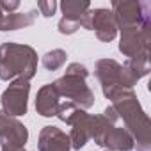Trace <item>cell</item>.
I'll return each mask as SVG.
<instances>
[{
  "label": "cell",
  "instance_id": "obj_1",
  "mask_svg": "<svg viewBox=\"0 0 151 151\" xmlns=\"http://www.w3.org/2000/svg\"><path fill=\"white\" fill-rule=\"evenodd\" d=\"M107 100L112 101L124 128L133 137L137 151H151V123L133 89H116L107 96Z\"/></svg>",
  "mask_w": 151,
  "mask_h": 151
},
{
  "label": "cell",
  "instance_id": "obj_2",
  "mask_svg": "<svg viewBox=\"0 0 151 151\" xmlns=\"http://www.w3.org/2000/svg\"><path fill=\"white\" fill-rule=\"evenodd\" d=\"M37 71V52L29 45L2 43L0 45V80H32Z\"/></svg>",
  "mask_w": 151,
  "mask_h": 151
},
{
  "label": "cell",
  "instance_id": "obj_3",
  "mask_svg": "<svg viewBox=\"0 0 151 151\" xmlns=\"http://www.w3.org/2000/svg\"><path fill=\"white\" fill-rule=\"evenodd\" d=\"M89 75V69L80 62H71L66 68V73L60 78H57L52 86L55 87L57 94L60 98H66V101L73 103L82 110H87L94 105V93L87 86L86 78Z\"/></svg>",
  "mask_w": 151,
  "mask_h": 151
},
{
  "label": "cell",
  "instance_id": "obj_4",
  "mask_svg": "<svg viewBox=\"0 0 151 151\" xmlns=\"http://www.w3.org/2000/svg\"><path fill=\"white\" fill-rule=\"evenodd\" d=\"M55 117H59L62 123L71 126V133L68 135L71 149L80 151L87 144V140L91 139V119H93V116L87 114L86 110L78 109V107H75L69 101H64L59 105Z\"/></svg>",
  "mask_w": 151,
  "mask_h": 151
},
{
  "label": "cell",
  "instance_id": "obj_5",
  "mask_svg": "<svg viewBox=\"0 0 151 151\" xmlns=\"http://www.w3.org/2000/svg\"><path fill=\"white\" fill-rule=\"evenodd\" d=\"M110 11L117 30L151 23V4L146 0H114Z\"/></svg>",
  "mask_w": 151,
  "mask_h": 151
},
{
  "label": "cell",
  "instance_id": "obj_6",
  "mask_svg": "<svg viewBox=\"0 0 151 151\" xmlns=\"http://www.w3.org/2000/svg\"><path fill=\"white\" fill-rule=\"evenodd\" d=\"M80 27L87 30H94L96 37L103 43H110L117 37V25L114 20V14L110 9L98 7V9H89L84 13L80 18Z\"/></svg>",
  "mask_w": 151,
  "mask_h": 151
},
{
  "label": "cell",
  "instance_id": "obj_7",
  "mask_svg": "<svg viewBox=\"0 0 151 151\" xmlns=\"http://www.w3.org/2000/svg\"><path fill=\"white\" fill-rule=\"evenodd\" d=\"M29 93H30V82L23 78H14L7 86V89L0 96L2 112L11 117H20L27 114L29 109Z\"/></svg>",
  "mask_w": 151,
  "mask_h": 151
},
{
  "label": "cell",
  "instance_id": "obj_8",
  "mask_svg": "<svg viewBox=\"0 0 151 151\" xmlns=\"http://www.w3.org/2000/svg\"><path fill=\"white\" fill-rule=\"evenodd\" d=\"M149 45H151V23L121 29L119 52L124 57L132 59L140 53H149Z\"/></svg>",
  "mask_w": 151,
  "mask_h": 151
},
{
  "label": "cell",
  "instance_id": "obj_9",
  "mask_svg": "<svg viewBox=\"0 0 151 151\" xmlns=\"http://www.w3.org/2000/svg\"><path fill=\"white\" fill-rule=\"evenodd\" d=\"M29 140V130L22 121L0 110V147L2 151H23Z\"/></svg>",
  "mask_w": 151,
  "mask_h": 151
},
{
  "label": "cell",
  "instance_id": "obj_10",
  "mask_svg": "<svg viewBox=\"0 0 151 151\" xmlns=\"http://www.w3.org/2000/svg\"><path fill=\"white\" fill-rule=\"evenodd\" d=\"M121 69L123 66L114 59H100L94 64V75L101 84L103 96L107 98L116 89H124L121 82Z\"/></svg>",
  "mask_w": 151,
  "mask_h": 151
},
{
  "label": "cell",
  "instance_id": "obj_11",
  "mask_svg": "<svg viewBox=\"0 0 151 151\" xmlns=\"http://www.w3.org/2000/svg\"><path fill=\"white\" fill-rule=\"evenodd\" d=\"M121 82L124 89H133V86H137V82L140 78H144L151 69L149 64V53H140L137 57L128 59L124 64H121Z\"/></svg>",
  "mask_w": 151,
  "mask_h": 151
},
{
  "label": "cell",
  "instance_id": "obj_12",
  "mask_svg": "<svg viewBox=\"0 0 151 151\" xmlns=\"http://www.w3.org/2000/svg\"><path fill=\"white\" fill-rule=\"evenodd\" d=\"M37 149L39 151H69V137L57 126H45L39 132L37 139Z\"/></svg>",
  "mask_w": 151,
  "mask_h": 151
},
{
  "label": "cell",
  "instance_id": "obj_13",
  "mask_svg": "<svg viewBox=\"0 0 151 151\" xmlns=\"http://www.w3.org/2000/svg\"><path fill=\"white\" fill-rule=\"evenodd\" d=\"M100 147L109 149V151H132L135 149V142L133 137L130 135V132L124 126H110L107 130V133L103 135Z\"/></svg>",
  "mask_w": 151,
  "mask_h": 151
},
{
  "label": "cell",
  "instance_id": "obj_14",
  "mask_svg": "<svg viewBox=\"0 0 151 151\" xmlns=\"http://www.w3.org/2000/svg\"><path fill=\"white\" fill-rule=\"evenodd\" d=\"M59 105H60V96L57 94V91L52 84H46L37 91V94H36V112L39 116H43V117L57 116Z\"/></svg>",
  "mask_w": 151,
  "mask_h": 151
},
{
  "label": "cell",
  "instance_id": "obj_15",
  "mask_svg": "<svg viewBox=\"0 0 151 151\" xmlns=\"http://www.w3.org/2000/svg\"><path fill=\"white\" fill-rule=\"evenodd\" d=\"M37 18V11L32 9L29 13H9L6 14L0 9V32H9V30H18L34 25Z\"/></svg>",
  "mask_w": 151,
  "mask_h": 151
},
{
  "label": "cell",
  "instance_id": "obj_16",
  "mask_svg": "<svg viewBox=\"0 0 151 151\" xmlns=\"http://www.w3.org/2000/svg\"><path fill=\"white\" fill-rule=\"evenodd\" d=\"M59 7L64 14L62 18L80 23V18L84 16V13L91 9V2H87V0H64V2L59 4Z\"/></svg>",
  "mask_w": 151,
  "mask_h": 151
},
{
  "label": "cell",
  "instance_id": "obj_17",
  "mask_svg": "<svg viewBox=\"0 0 151 151\" xmlns=\"http://www.w3.org/2000/svg\"><path fill=\"white\" fill-rule=\"evenodd\" d=\"M66 59H68V53H66L64 50H60V48H55V50L46 52V53L43 55L41 62H43L45 69H48V71H57V69H60V68L66 64Z\"/></svg>",
  "mask_w": 151,
  "mask_h": 151
},
{
  "label": "cell",
  "instance_id": "obj_18",
  "mask_svg": "<svg viewBox=\"0 0 151 151\" xmlns=\"http://www.w3.org/2000/svg\"><path fill=\"white\" fill-rule=\"evenodd\" d=\"M59 4L55 2V0H41V2H37V9H39V14H43L45 18H52L57 11Z\"/></svg>",
  "mask_w": 151,
  "mask_h": 151
},
{
  "label": "cell",
  "instance_id": "obj_19",
  "mask_svg": "<svg viewBox=\"0 0 151 151\" xmlns=\"http://www.w3.org/2000/svg\"><path fill=\"white\" fill-rule=\"evenodd\" d=\"M57 29H59L60 34H64V36H71V34H75V32L80 29V23H78V22H73V20H68V18H62V20L59 22Z\"/></svg>",
  "mask_w": 151,
  "mask_h": 151
},
{
  "label": "cell",
  "instance_id": "obj_20",
  "mask_svg": "<svg viewBox=\"0 0 151 151\" xmlns=\"http://www.w3.org/2000/svg\"><path fill=\"white\" fill-rule=\"evenodd\" d=\"M20 7V2L18 0H9V2H0V9H2L6 14L9 13H16V9Z\"/></svg>",
  "mask_w": 151,
  "mask_h": 151
},
{
  "label": "cell",
  "instance_id": "obj_21",
  "mask_svg": "<svg viewBox=\"0 0 151 151\" xmlns=\"http://www.w3.org/2000/svg\"><path fill=\"white\" fill-rule=\"evenodd\" d=\"M103 116H105L110 123H114V124H116V121L119 119V116H117V112H116V109H114L112 105H109V107L103 110Z\"/></svg>",
  "mask_w": 151,
  "mask_h": 151
},
{
  "label": "cell",
  "instance_id": "obj_22",
  "mask_svg": "<svg viewBox=\"0 0 151 151\" xmlns=\"http://www.w3.org/2000/svg\"><path fill=\"white\" fill-rule=\"evenodd\" d=\"M105 151H109V149H105Z\"/></svg>",
  "mask_w": 151,
  "mask_h": 151
},
{
  "label": "cell",
  "instance_id": "obj_23",
  "mask_svg": "<svg viewBox=\"0 0 151 151\" xmlns=\"http://www.w3.org/2000/svg\"><path fill=\"white\" fill-rule=\"evenodd\" d=\"M23 151H25V149H23Z\"/></svg>",
  "mask_w": 151,
  "mask_h": 151
}]
</instances>
